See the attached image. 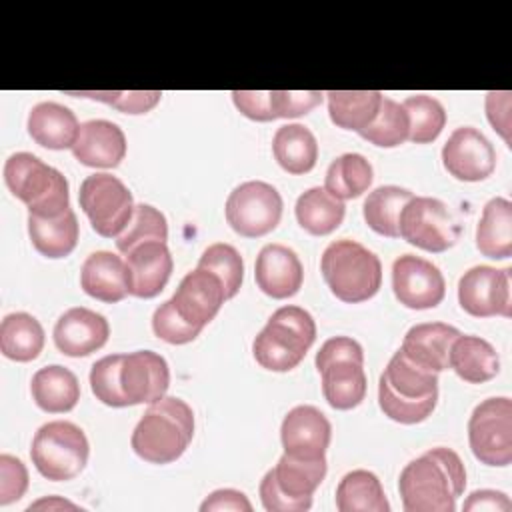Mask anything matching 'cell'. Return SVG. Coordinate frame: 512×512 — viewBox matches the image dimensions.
I'll return each instance as SVG.
<instances>
[{
  "label": "cell",
  "instance_id": "obj_1",
  "mask_svg": "<svg viewBox=\"0 0 512 512\" xmlns=\"http://www.w3.org/2000/svg\"><path fill=\"white\" fill-rule=\"evenodd\" d=\"M466 488V468L452 448H432L410 460L398 478L406 512H454Z\"/></svg>",
  "mask_w": 512,
  "mask_h": 512
},
{
  "label": "cell",
  "instance_id": "obj_2",
  "mask_svg": "<svg viewBox=\"0 0 512 512\" xmlns=\"http://www.w3.org/2000/svg\"><path fill=\"white\" fill-rule=\"evenodd\" d=\"M438 402V374L396 350L378 380L380 410L394 422H424Z\"/></svg>",
  "mask_w": 512,
  "mask_h": 512
},
{
  "label": "cell",
  "instance_id": "obj_3",
  "mask_svg": "<svg viewBox=\"0 0 512 512\" xmlns=\"http://www.w3.org/2000/svg\"><path fill=\"white\" fill-rule=\"evenodd\" d=\"M194 436V412L178 396L152 402L134 426L132 450L150 464L178 460Z\"/></svg>",
  "mask_w": 512,
  "mask_h": 512
},
{
  "label": "cell",
  "instance_id": "obj_4",
  "mask_svg": "<svg viewBox=\"0 0 512 512\" xmlns=\"http://www.w3.org/2000/svg\"><path fill=\"white\" fill-rule=\"evenodd\" d=\"M320 270L330 292L346 302L358 304L370 300L382 284L380 258L356 240H334L320 258Z\"/></svg>",
  "mask_w": 512,
  "mask_h": 512
},
{
  "label": "cell",
  "instance_id": "obj_5",
  "mask_svg": "<svg viewBox=\"0 0 512 512\" xmlns=\"http://www.w3.org/2000/svg\"><path fill=\"white\" fill-rule=\"evenodd\" d=\"M316 340V322L300 306H282L266 322L252 342L256 362L272 372L296 368Z\"/></svg>",
  "mask_w": 512,
  "mask_h": 512
},
{
  "label": "cell",
  "instance_id": "obj_6",
  "mask_svg": "<svg viewBox=\"0 0 512 512\" xmlns=\"http://www.w3.org/2000/svg\"><path fill=\"white\" fill-rule=\"evenodd\" d=\"M4 182L32 216L54 218L70 208L66 176L30 152H16L6 160Z\"/></svg>",
  "mask_w": 512,
  "mask_h": 512
},
{
  "label": "cell",
  "instance_id": "obj_7",
  "mask_svg": "<svg viewBox=\"0 0 512 512\" xmlns=\"http://www.w3.org/2000/svg\"><path fill=\"white\" fill-rule=\"evenodd\" d=\"M326 476V458L302 460L282 454L260 482V500L268 512H304Z\"/></svg>",
  "mask_w": 512,
  "mask_h": 512
},
{
  "label": "cell",
  "instance_id": "obj_8",
  "mask_svg": "<svg viewBox=\"0 0 512 512\" xmlns=\"http://www.w3.org/2000/svg\"><path fill=\"white\" fill-rule=\"evenodd\" d=\"M88 456L90 444L84 430L68 420L46 422L32 438V464L52 482L76 478L84 470Z\"/></svg>",
  "mask_w": 512,
  "mask_h": 512
},
{
  "label": "cell",
  "instance_id": "obj_9",
  "mask_svg": "<svg viewBox=\"0 0 512 512\" xmlns=\"http://www.w3.org/2000/svg\"><path fill=\"white\" fill-rule=\"evenodd\" d=\"M78 202L96 234L104 238H116L134 214L132 192L120 178L106 172L82 180Z\"/></svg>",
  "mask_w": 512,
  "mask_h": 512
},
{
  "label": "cell",
  "instance_id": "obj_10",
  "mask_svg": "<svg viewBox=\"0 0 512 512\" xmlns=\"http://www.w3.org/2000/svg\"><path fill=\"white\" fill-rule=\"evenodd\" d=\"M398 234L426 252H446L460 238V224L448 206L430 196H412L398 218Z\"/></svg>",
  "mask_w": 512,
  "mask_h": 512
},
{
  "label": "cell",
  "instance_id": "obj_11",
  "mask_svg": "<svg viewBox=\"0 0 512 512\" xmlns=\"http://www.w3.org/2000/svg\"><path fill=\"white\" fill-rule=\"evenodd\" d=\"M468 442L474 458L486 466L512 462V400L508 396L486 398L472 410Z\"/></svg>",
  "mask_w": 512,
  "mask_h": 512
},
{
  "label": "cell",
  "instance_id": "obj_12",
  "mask_svg": "<svg viewBox=\"0 0 512 512\" xmlns=\"http://www.w3.org/2000/svg\"><path fill=\"white\" fill-rule=\"evenodd\" d=\"M282 208V196L272 184L248 180L228 194L224 214L236 234L244 238H260L280 224Z\"/></svg>",
  "mask_w": 512,
  "mask_h": 512
},
{
  "label": "cell",
  "instance_id": "obj_13",
  "mask_svg": "<svg viewBox=\"0 0 512 512\" xmlns=\"http://www.w3.org/2000/svg\"><path fill=\"white\" fill-rule=\"evenodd\" d=\"M510 268L472 266L458 280V302L474 318H510Z\"/></svg>",
  "mask_w": 512,
  "mask_h": 512
},
{
  "label": "cell",
  "instance_id": "obj_14",
  "mask_svg": "<svg viewBox=\"0 0 512 512\" xmlns=\"http://www.w3.org/2000/svg\"><path fill=\"white\" fill-rule=\"evenodd\" d=\"M396 300L412 310L436 308L446 294V280L436 264L414 254H402L392 264Z\"/></svg>",
  "mask_w": 512,
  "mask_h": 512
},
{
  "label": "cell",
  "instance_id": "obj_15",
  "mask_svg": "<svg viewBox=\"0 0 512 512\" xmlns=\"http://www.w3.org/2000/svg\"><path fill=\"white\" fill-rule=\"evenodd\" d=\"M442 164L456 180L480 182L494 172L496 150L478 128L460 126L442 148Z\"/></svg>",
  "mask_w": 512,
  "mask_h": 512
},
{
  "label": "cell",
  "instance_id": "obj_16",
  "mask_svg": "<svg viewBox=\"0 0 512 512\" xmlns=\"http://www.w3.org/2000/svg\"><path fill=\"white\" fill-rule=\"evenodd\" d=\"M330 420L312 404L294 406L282 420L280 440L284 454L302 460L326 458L330 446Z\"/></svg>",
  "mask_w": 512,
  "mask_h": 512
},
{
  "label": "cell",
  "instance_id": "obj_17",
  "mask_svg": "<svg viewBox=\"0 0 512 512\" xmlns=\"http://www.w3.org/2000/svg\"><path fill=\"white\" fill-rule=\"evenodd\" d=\"M120 386L128 406L152 404L166 396L170 386V368L164 356L152 350L124 354L120 368Z\"/></svg>",
  "mask_w": 512,
  "mask_h": 512
},
{
  "label": "cell",
  "instance_id": "obj_18",
  "mask_svg": "<svg viewBox=\"0 0 512 512\" xmlns=\"http://www.w3.org/2000/svg\"><path fill=\"white\" fill-rule=\"evenodd\" d=\"M170 300L188 324L202 330L222 308L226 292L222 280L214 272L196 268L180 280Z\"/></svg>",
  "mask_w": 512,
  "mask_h": 512
},
{
  "label": "cell",
  "instance_id": "obj_19",
  "mask_svg": "<svg viewBox=\"0 0 512 512\" xmlns=\"http://www.w3.org/2000/svg\"><path fill=\"white\" fill-rule=\"evenodd\" d=\"M52 336L62 354L80 358L100 350L108 342L110 324L102 314L84 306H74L56 320Z\"/></svg>",
  "mask_w": 512,
  "mask_h": 512
},
{
  "label": "cell",
  "instance_id": "obj_20",
  "mask_svg": "<svg viewBox=\"0 0 512 512\" xmlns=\"http://www.w3.org/2000/svg\"><path fill=\"white\" fill-rule=\"evenodd\" d=\"M254 278L266 296L284 300L300 290L304 268L292 248L284 244H266L256 256Z\"/></svg>",
  "mask_w": 512,
  "mask_h": 512
},
{
  "label": "cell",
  "instance_id": "obj_21",
  "mask_svg": "<svg viewBox=\"0 0 512 512\" xmlns=\"http://www.w3.org/2000/svg\"><path fill=\"white\" fill-rule=\"evenodd\" d=\"M130 294L136 298L158 296L170 280L174 260L166 242H144L126 254Z\"/></svg>",
  "mask_w": 512,
  "mask_h": 512
},
{
  "label": "cell",
  "instance_id": "obj_22",
  "mask_svg": "<svg viewBox=\"0 0 512 512\" xmlns=\"http://www.w3.org/2000/svg\"><path fill=\"white\" fill-rule=\"evenodd\" d=\"M72 154L90 168H116L126 156V136L110 120H88L80 124Z\"/></svg>",
  "mask_w": 512,
  "mask_h": 512
},
{
  "label": "cell",
  "instance_id": "obj_23",
  "mask_svg": "<svg viewBox=\"0 0 512 512\" xmlns=\"http://www.w3.org/2000/svg\"><path fill=\"white\" fill-rule=\"evenodd\" d=\"M82 290L100 302H120L130 294L126 260L108 250L92 252L80 270Z\"/></svg>",
  "mask_w": 512,
  "mask_h": 512
},
{
  "label": "cell",
  "instance_id": "obj_24",
  "mask_svg": "<svg viewBox=\"0 0 512 512\" xmlns=\"http://www.w3.org/2000/svg\"><path fill=\"white\" fill-rule=\"evenodd\" d=\"M458 334H460V330L446 322L414 324L404 334L400 350L414 364L438 374L448 368L450 346Z\"/></svg>",
  "mask_w": 512,
  "mask_h": 512
},
{
  "label": "cell",
  "instance_id": "obj_25",
  "mask_svg": "<svg viewBox=\"0 0 512 512\" xmlns=\"http://www.w3.org/2000/svg\"><path fill=\"white\" fill-rule=\"evenodd\" d=\"M80 124L76 114L58 102H38L28 114L30 138L50 150H66L76 144Z\"/></svg>",
  "mask_w": 512,
  "mask_h": 512
},
{
  "label": "cell",
  "instance_id": "obj_26",
  "mask_svg": "<svg viewBox=\"0 0 512 512\" xmlns=\"http://www.w3.org/2000/svg\"><path fill=\"white\" fill-rule=\"evenodd\" d=\"M448 368L464 382L482 384L500 372V356L488 340L474 334H458L450 346Z\"/></svg>",
  "mask_w": 512,
  "mask_h": 512
},
{
  "label": "cell",
  "instance_id": "obj_27",
  "mask_svg": "<svg viewBox=\"0 0 512 512\" xmlns=\"http://www.w3.org/2000/svg\"><path fill=\"white\" fill-rule=\"evenodd\" d=\"M30 392L36 406L48 414L70 412L80 400L76 374L60 364H50L34 372Z\"/></svg>",
  "mask_w": 512,
  "mask_h": 512
},
{
  "label": "cell",
  "instance_id": "obj_28",
  "mask_svg": "<svg viewBox=\"0 0 512 512\" xmlns=\"http://www.w3.org/2000/svg\"><path fill=\"white\" fill-rule=\"evenodd\" d=\"M322 394L326 402L336 410H352L366 396V372L364 362L350 358L334 360L322 370Z\"/></svg>",
  "mask_w": 512,
  "mask_h": 512
},
{
  "label": "cell",
  "instance_id": "obj_29",
  "mask_svg": "<svg viewBox=\"0 0 512 512\" xmlns=\"http://www.w3.org/2000/svg\"><path fill=\"white\" fill-rule=\"evenodd\" d=\"M476 248L482 256L502 260L512 256V204L496 196L482 208L476 226Z\"/></svg>",
  "mask_w": 512,
  "mask_h": 512
},
{
  "label": "cell",
  "instance_id": "obj_30",
  "mask_svg": "<svg viewBox=\"0 0 512 512\" xmlns=\"http://www.w3.org/2000/svg\"><path fill=\"white\" fill-rule=\"evenodd\" d=\"M78 218L72 208L54 218L28 214V236L32 246L46 258H64L78 244Z\"/></svg>",
  "mask_w": 512,
  "mask_h": 512
},
{
  "label": "cell",
  "instance_id": "obj_31",
  "mask_svg": "<svg viewBox=\"0 0 512 512\" xmlns=\"http://www.w3.org/2000/svg\"><path fill=\"white\" fill-rule=\"evenodd\" d=\"M272 154L288 174H306L316 166L318 142L310 128L284 124L272 138Z\"/></svg>",
  "mask_w": 512,
  "mask_h": 512
},
{
  "label": "cell",
  "instance_id": "obj_32",
  "mask_svg": "<svg viewBox=\"0 0 512 512\" xmlns=\"http://www.w3.org/2000/svg\"><path fill=\"white\" fill-rule=\"evenodd\" d=\"M44 348V328L28 312L6 314L0 322V350L14 362H32Z\"/></svg>",
  "mask_w": 512,
  "mask_h": 512
},
{
  "label": "cell",
  "instance_id": "obj_33",
  "mask_svg": "<svg viewBox=\"0 0 512 512\" xmlns=\"http://www.w3.org/2000/svg\"><path fill=\"white\" fill-rule=\"evenodd\" d=\"M328 114L332 124L344 130H364L378 114L384 94L380 90H330Z\"/></svg>",
  "mask_w": 512,
  "mask_h": 512
},
{
  "label": "cell",
  "instance_id": "obj_34",
  "mask_svg": "<svg viewBox=\"0 0 512 512\" xmlns=\"http://www.w3.org/2000/svg\"><path fill=\"white\" fill-rule=\"evenodd\" d=\"M340 512H388L390 504L378 476L370 470H352L336 486Z\"/></svg>",
  "mask_w": 512,
  "mask_h": 512
},
{
  "label": "cell",
  "instance_id": "obj_35",
  "mask_svg": "<svg viewBox=\"0 0 512 512\" xmlns=\"http://www.w3.org/2000/svg\"><path fill=\"white\" fill-rule=\"evenodd\" d=\"M294 214L298 224L312 236H326L334 232L346 214L342 200L328 194L324 188L314 186L302 192L296 200Z\"/></svg>",
  "mask_w": 512,
  "mask_h": 512
},
{
  "label": "cell",
  "instance_id": "obj_36",
  "mask_svg": "<svg viewBox=\"0 0 512 512\" xmlns=\"http://www.w3.org/2000/svg\"><path fill=\"white\" fill-rule=\"evenodd\" d=\"M374 180L372 164L356 152H346L330 162L324 178V190L338 200L362 196Z\"/></svg>",
  "mask_w": 512,
  "mask_h": 512
},
{
  "label": "cell",
  "instance_id": "obj_37",
  "mask_svg": "<svg viewBox=\"0 0 512 512\" xmlns=\"http://www.w3.org/2000/svg\"><path fill=\"white\" fill-rule=\"evenodd\" d=\"M412 192L394 184L372 190L362 206L366 224L380 236L398 238V218L402 208L412 200Z\"/></svg>",
  "mask_w": 512,
  "mask_h": 512
},
{
  "label": "cell",
  "instance_id": "obj_38",
  "mask_svg": "<svg viewBox=\"0 0 512 512\" xmlns=\"http://www.w3.org/2000/svg\"><path fill=\"white\" fill-rule=\"evenodd\" d=\"M402 108L408 114L410 130L408 140L414 144H430L434 142L444 124H446V110L440 100L428 94H414L402 102Z\"/></svg>",
  "mask_w": 512,
  "mask_h": 512
},
{
  "label": "cell",
  "instance_id": "obj_39",
  "mask_svg": "<svg viewBox=\"0 0 512 512\" xmlns=\"http://www.w3.org/2000/svg\"><path fill=\"white\" fill-rule=\"evenodd\" d=\"M408 130L410 122L402 104L384 96L374 120L358 134L374 146L394 148L408 140Z\"/></svg>",
  "mask_w": 512,
  "mask_h": 512
},
{
  "label": "cell",
  "instance_id": "obj_40",
  "mask_svg": "<svg viewBox=\"0 0 512 512\" xmlns=\"http://www.w3.org/2000/svg\"><path fill=\"white\" fill-rule=\"evenodd\" d=\"M168 222L166 216L150 204H136L134 214L126 228L116 236V248L126 254L144 242H166Z\"/></svg>",
  "mask_w": 512,
  "mask_h": 512
},
{
  "label": "cell",
  "instance_id": "obj_41",
  "mask_svg": "<svg viewBox=\"0 0 512 512\" xmlns=\"http://www.w3.org/2000/svg\"><path fill=\"white\" fill-rule=\"evenodd\" d=\"M198 268L210 270L222 280L226 300L238 294L244 280V260L232 244H226V242L210 244L200 256Z\"/></svg>",
  "mask_w": 512,
  "mask_h": 512
},
{
  "label": "cell",
  "instance_id": "obj_42",
  "mask_svg": "<svg viewBox=\"0 0 512 512\" xmlns=\"http://www.w3.org/2000/svg\"><path fill=\"white\" fill-rule=\"evenodd\" d=\"M124 354H108L92 364L90 370V388L96 400L112 408L128 406L126 396L120 386V368Z\"/></svg>",
  "mask_w": 512,
  "mask_h": 512
},
{
  "label": "cell",
  "instance_id": "obj_43",
  "mask_svg": "<svg viewBox=\"0 0 512 512\" xmlns=\"http://www.w3.org/2000/svg\"><path fill=\"white\" fill-rule=\"evenodd\" d=\"M72 96H82V98H92L98 102H106L114 106L120 112L126 114H146L152 110L160 98V90H120V92H108V90H80V92H68Z\"/></svg>",
  "mask_w": 512,
  "mask_h": 512
},
{
  "label": "cell",
  "instance_id": "obj_44",
  "mask_svg": "<svg viewBox=\"0 0 512 512\" xmlns=\"http://www.w3.org/2000/svg\"><path fill=\"white\" fill-rule=\"evenodd\" d=\"M152 330L154 334L168 342V344H188L192 340H196V336L202 332L200 328L188 324L178 310L174 308L172 300L162 302L154 314H152Z\"/></svg>",
  "mask_w": 512,
  "mask_h": 512
},
{
  "label": "cell",
  "instance_id": "obj_45",
  "mask_svg": "<svg viewBox=\"0 0 512 512\" xmlns=\"http://www.w3.org/2000/svg\"><path fill=\"white\" fill-rule=\"evenodd\" d=\"M324 100L320 90H270V102L276 118H296L308 114Z\"/></svg>",
  "mask_w": 512,
  "mask_h": 512
},
{
  "label": "cell",
  "instance_id": "obj_46",
  "mask_svg": "<svg viewBox=\"0 0 512 512\" xmlns=\"http://www.w3.org/2000/svg\"><path fill=\"white\" fill-rule=\"evenodd\" d=\"M28 470L24 462L12 454L0 456V506L20 500L28 490Z\"/></svg>",
  "mask_w": 512,
  "mask_h": 512
},
{
  "label": "cell",
  "instance_id": "obj_47",
  "mask_svg": "<svg viewBox=\"0 0 512 512\" xmlns=\"http://www.w3.org/2000/svg\"><path fill=\"white\" fill-rule=\"evenodd\" d=\"M232 100H234V106L250 120H258V122L276 120L272 102H270V90H234Z\"/></svg>",
  "mask_w": 512,
  "mask_h": 512
},
{
  "label": "cell",
  "instance_id": "obj_48",
  "mask_svg": "<svg viewBox=\"0 0 512 512\" xmlns=\"http://www.w3.org/2000/svg\"><path fill=\"white\" fill-rule=\"evenodd\" d=\"M342 358L364 362V350L350 336H332L316 352V368L320 372L326 364H330L334 360H342Z\"/></svg>",
  "mask_w": 512,
  "mask_h": 512
},
{
  "label": "cell",
  "instance_id": "obj_49",
  "mask_svg": "<svg viewBox=\"0 0 512 512\" xmlns=\"http://www.w3.org/2000/svg\"><path fill=\"white\" fill-rule=\"evenodd\" d=\"M202 512H212V510H234V512H250L252 504L246 498L244 492L234 490V488H220L214 490L210 496H206V500L200 504Z\"/></svg>",
  "mask_w": 512,
  "mask_h": 512
},
{
  "label": "cell",
  "instance_id": "obj_50",
  "mask_svg": "<svg viewBox=\"0 0 512 512\" xmlns=\"http://www.w3.org/2000/svg\"><path fill=\"white\" fill-rule=\"evenodd\" d=\"M486 116L494 130L502 134V138L510 146V92H488L486 94Z\"/></svg>",
  "mask_w": 512,
  "mask_h": 512
},
{
  "label": "cell",
  "instance_id": "obj_51",
  "mask_svg": "<svg viewBox=\"0 0 512 512\" xmlns=\"http://www.w3.org/2000/svg\"><path fill=\"white\" fill-rule=\"evenodd\" d=\"M464 510H490V512H510L512 502L504 492L498 490H474L466 502Z\"/></svg>",
  "mask_w": 512,
  "mask_h": 512
},
{
  "label": "cell",
  "instance_id": "obj_52",
  "mask_svg": "<svg viewBox=\"0 0 512 512\" xmlns=\"http://www.w3.org/2000/svg\"><path fill=\"white\" fill-rule=\"evenodd\" d=\"M42 508H48V510H54V508H70V510H78V506L76 504H72V502H68V500H62V498H58V496H48V498H42V500H38V502H34V504H30L28 506V510H42Z\"/></svg>",
  "mask_w": 512,
  "mask_h": 512
}]
</instances>
